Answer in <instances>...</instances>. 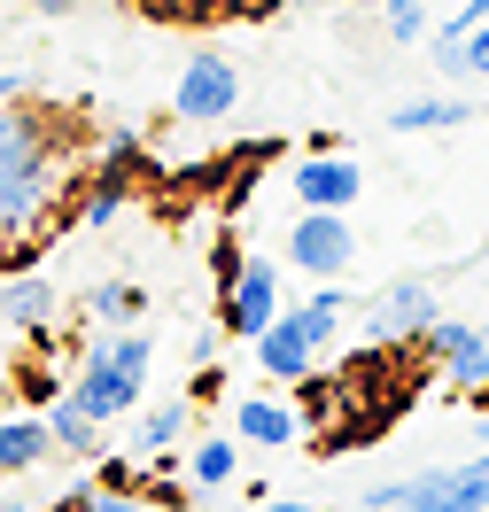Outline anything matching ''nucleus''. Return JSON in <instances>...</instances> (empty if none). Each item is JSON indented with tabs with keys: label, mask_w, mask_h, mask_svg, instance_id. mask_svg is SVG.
Here are the masks:
<instances>
[{
	"label": "nucleus",
	"mask_w": 489,
	"mask_h": 512,
	"mask_svg": "<svg viewBox=\"0 0 489 512\" xmlns=\"http://www.w3.org/2000/svg\"><path fill=\"white\" fill-rule=\"evenodd\" d=\"M489 505V466H435L412 481H381L365 489V512H482Z\"/></svg>",
	"instance_id": "nucleus-3"
},
{
	"label": "nucleus",
	"mask_w": 489,
	"mask_h": 512,
	"mask_svg": "<svg viewBox=\"0 0 489 512\" xmlns=\"http://www.w3.org/2000/svg\"><path fill=\"white\" fill-rule=\"evenodd\" d=\"M435 70L443 78H489V24H474V32H435Z\"/></svg>",
	"instance_id": "nucleus-14"
},
{
	"label": "nucleus",
	"mask_w": 489,
	"mask_h": 512,
	"mask_svg": "<svg viewBox=\"0 0 489 512\" xmlns=\"http://www.w3.org/2000/svg\"><path fill=\"white\" fill-rule=\"evenodd\" d=\"M233 427H241V443H264V450H288L303 435V412L280 404V396H241L233 404Z\"/></svg>",
	"instance_id": "nucleus-12"
},
{
	"label": "nucleus",
	"mask_w": 489,
	"mask_h": 512,
	"mask_svg": "<svg viewBox=\"0 0 489 512\" xmlns=\"http://www.w3.org/2000/svg\"><path fill=\"white\" fill-rule=\"evenodd\" d=\"M420 342L435 350V365H443V381H451V388H466V396H474V388H489V334H482V326L435 319Z\"/></svg>",
	"instance_id": "nucleus-8"
},
{
	"label": "nucleus",
	"mask_w": 489,
	"mask_h": 512,
	"mask_svg": "<svg viewBox=\"0 0 489 512\" xmlns=\"http://www.w3.org/2000/svg\"><path fill=\"white\" fill-rule=\"evenodd\" d=\"M0 319L16 326V334H47V326L63 319V303H55V288L39 272H16V280H0Z\"/></svg>",
	"instance_id": "nucleus-11"
},
{
	"label": "nucleus",
	"mask_w": 489,
	"mask_h": 512,
	"mask_svg": "<svg viewBox=\"0 0 489 512\" xmlns=\"http://www.w3.org/2000/svg\"><path fill=\"white\" fill-rule=\"evenodd\" d=\"M435 319H443V303H435L427 280H389V288L358 311V326H365V342H373V350H404V342L427 334Z\"/></svg>",
	"instance_id": "nucleus-4"
},
{
	"label": "nucleus",
	"mask_w": 489,
	"mask_h": 512,
	"mask_svg": "<svg viewBox=\"0 0 489 512\" xmlns=\"http://www.w3.org/2000/svg\"><path fill=\"white\" fill-rule=\"evenodd\" d=\"M482 466H489V450H482Z\"/></svg>",
	"instance_id": "nucleus-29"
},
{
	"label": "nucleus",
	"mask_w": 489,
	"mask_h": 512,
	"mask_svg": "<svg viewBox=\"0 0 489 512\" xmlns=\"http://www.w3.org/2000/svg\"><path fill=\"white\" fill-rule=\"evenodd\" d=\"M55 450V435H47V419H0V474H32L39 458Z\"/></svg>",
	"instance_id": "nucleus-15"
},
{
	"label": "nucleus",
	"mask_w": 489,
	"mask_h": 512,
	"mask_svg": "<svg viewBox=\"0 0 489 512\" xmlns=\"http://www.w3.org/2000/svg\"><path fill=\"white\" fill-rule=\"evenodd\" d=\"M350 8H389V0H350Z\"/></svg>",
	"instance_id": "nucleus-28"
},
{
	"label": "nucleus",
	"mask_w": 489,
	"mask_h": 512,
	"mask_svg": "<svg viewBox=\"0 0 489 512\" xmlns=\"http://www.w3.org/2000/svg\"><path fill=\"white\" fill-rule=\"evenodd\" d=\"M272 319H280V264H272V256H241V272H233L226 295H218V326L241 334V342H257Z\"/></svg>",
	"instance_id": "nucleus-5"
},
{
	"label": "nucleus",
	"mask_w": 489,
	"mask_h": 512,
	"mask_svg": "<svg viewBox=\"0 0 489 512\" xmlns=\"http://www.w3.org/2000/svg\"><path fill=\"white\" fill-rule=\"evenodd\" d=\"M140 311H148V295L132 288V280H101V288H86V319H101L109 334H117V326H140Z\"/></svg>",
	"instance_id": "nucleus-17"
},
{
	"label": "nucleus",
	"mask_w": 489,
	"mask_h": 512,
	"mask_svg": "<svg viewBox=\"0 0 489 512\" xmlns=\"http://www.w3.org/2000/svg\"><path fill=\"white\" fill-rule=\"evenodd\" d=\"M0 512H24V497H0Z\"/></svg>",
	"instance_id": "nucleus-27"
},
{
	"label": "nucleus",
	"mask_w": 489,
	"mask_h": 512,
	"mask_svg": "<svg viewBox=\"0 0 489 512\" xmlns=\"http://www.w3.org/2000/svg\"><path fill=\"white\" fill-rule=\"evenodd\" d=\"M249 512H311V505H295V497H264V505H249Z\"/></svg>",
	"instance_id": "nucleus-25"
},
{
	"label": "nucleus",
	"mask_w": 489,
	"mask_h": 512,
	"mask_svg": "<svg viewBox=\"0 0 489 512\" xmlns=\"http://www.w3.org/2000/svg\"><path fill=\"white\" fill-rule=\"evenodd\" d=\"M319 342H311V334H303V319H295V311H280V319L264 326L257 334V365H264V381H311V373H319Z\"/></svg>",
	"instance_id": "nucleus-10"
},
{
	"label": "nucleus",
	"mask_w": 489,
	"mask_h": 512,
	"mask_svg": "<svg viewBox=\"0 0 489 512\" xmlns=\"http://www.w3.org/2000/svg\"><path fill=\"white\" fill-rule=\"evenodd\" d=\"M482 334H489V326H482Z\"/></svg>",
	"instance_id": "nucleus-30"
},
{
	"label": "nucleus",
	"mask_w": 489,
	"mask_h": 512,
	"mask_svg": "<svg viewBox=\"0 0 489 512\" xmlns=\"http://www.w3.org/2000/svg\"><path fill=\"white\" fill-rule=\"evenodd\" d=\"M179 435H187V404H156V412H148V427L132 435V458H163Z\"/></svg>",
	"instance_id": "nucleus-19"
},
{
	"label": "nucleus",
	"mask_w": 489,
	"mask_h": 512,
	"mask_svg": "<svg viewBox=\"0 0 489 512\" xmlns=\"http://www.w3.org/2000/svg\"><path fill=\"white\" fill-rule=\"evenodd\" d=\"M47 435H55V450H70V458H94L101 450V419H86L70 396H55V404H47Z\"/></svg>",
	"instance_id": "nucleus-18"
},
{
	"label": "nucleus",
	"mask_w": 489,
	"mask_h": 512,
	"mask_svg": "<svg viewBox=\"0 0 489 512\" xmlns=\"http://www.w3.org/2000/svg\"><path fill=\"white\" fill-rule=\"evenodd\" d=\"M482 512H489V505H482Z\"/></svg>",
	"instance_id": "nucleus-31"
},
{
	"label": "nucleus",
	"mask_w": 489,
	"mask_h": 512,
	"mask_svg": "<svg viewBox=\"0 0 489 512\" xmlns=\"http://www.w3.org/2000/svg\"><path fill=\"white\" fill-rule=\"evenodd\" d=\"M381 16H389V39H420L427 32V8H420V0H389Z\"/></svg>",
	"instance_id": "nucleus-21"
},
{
	"label": "nucleus",
	"mask_w": 489,
	"mask_h": 512,
	"mask_svg": "<svg viewBox=\"0 0 489 512\" xmlns=\"http://www.w3.org/2000/svg\"><path fill=\"white\" fill-rule=\"evenodd\" d=\"M466 117H474V109H466L458 94H427V101H396L389 109L396 132H451V125H466Z\"/></svg>",
	"instance_id": "nucleus-16"
},
{
	"label": "nucleus",
	"mask_w": 489,
	"mask_h": 512,
	"mask_svg": "<svg viewBox=\"0 0 489 512\" xmlns=\"http://www.w3.org/2000/svg\"><path fill=\"white\" fill-rule=\"evenodd\" d=\"M148 365H156V342H148L140 326H117V334L86 342L78 381H70L63 396H70L86 419H125L132 404H140V388H148Z\"/></svg>",
	"instance_id": "nucleus-1"
},
{
	"label": "nucleus",
	"mask_w": 489,
	"mask_h": 512,
	"mask_svg": "<svg viewBox=\"0 0 489 512\" xmlns=\"http://www.w3.org/2000/svg\"><path fill=\"white\" fill-rule=\"evenodd\" d=\"M86 512H140V497H132V489H94Z\"/></svg>",
	"instance_id": "nucleus-22"
},
{
	"label": "nucleus",
	"mask_w": 489,
	"mask_h": 512,
	"mask_svg": "<svg viewBox=\"0 0 489 512\" xmlns=\"http://www.w3.org/2000/svg\"><path fill=\"white\" fill-rule=\"evenodd\" d=\"M86 505H94V489H70V497H55L47 512H86Z\"/></svg>",
	"instance_id": "nucleus-24"
},
{
	"label": "nucleus",
	"mask_w": 489,
	"mask_h": 512,
	"mask_svg": "<svg viewBox=\"0 0 489 512\" xmlns=\"http://www.w3.org/2000/svg\"><path fill=\"white\" fill-rule=\"evenodd\" d=\"M233 101H241L233 63H226V55H195V63L179 70V94H171V109H179L187 125H218V117H233Z\"/></svg>",
	"instance_id": "nucleus-7"
},
{
	"label": "nucleus",
	"mask_w": 489,
	"mask_h": 512,
	"mask_svg": "<svg viewBox=\"0 0 489 512\" xmlns=\"http://www.w3.org/2000/svg\"><path fill=\"white\" fill-rule=\"evenodd\" d=\"M288 187H295L303 210H350V202L365 194V179H358V163H350V156H326V148H319V156L295 163Z\"/></svg>",
	"instance_id": "nucleus-9"
},
{
	"label": "nucleus",
	"mask_w": 489,
	"mask_h": 512,
	"mask_svg": "<svg viewBox=\"0 0 489 512\" xmlns=\"http://www.w3.org/2000/svg\"><path fill=\"white\" fill-rule=\"evenodd\" d=\"M350 303H358V295H342V280H319V288L295 303V319H303V334H311L319 350H334V334H342V319H350Z\"/></svg>",
	"instance_id": "nucleus-13"
},
{
	"label": "nucleus",
	"mask_w": 489,
	"mask_h": 512,
	"mask_svg": "<svg viewBox=\"0 0 489 512\" xmlns=\"http://www.w3.org/2000/svg\"><path fill=\"white\" fill-rule=\"evenodd\" d=\"M55 194V148H47V125H39L24 101L0 109V233L32 225Z\"/></svg>",
	"instance_id": "nucleus-2"
},
{
	"label": "nucleus",
	"mask_w": 489,
	"mask_h": 512,
	"mask_svg": "<svg viewBox=\"0 0 489 512\" xmlns=\"http://www.w3.org/2000/svg\"><path fill=\"white\" fill-rule=\"evenodd\" d=\"M233 466H241V450H233L226 435H202V443L187 450V474H195L202 489H218V481H233Z\"/></svg>",
	"instance_id": "nucleus-20"
},
{
	"label": "nucleus",
	"mask_w": 489,
	"mask_h": 512,
	"mask_svg": "<svg viewBox=\"0 0 489 512\" xmlns=\"http://www.w3.org/2000/svg\"><path fill=\"white\" fill-rule=\"evenodd\" d=\"M24 94V78H16V70H0V101H16Z\"/></svg>",
	"instance_id": "nucleus-26"
},
{
	"label": "nucleus",
	"mask_w": 489,
	"mask_h": 512,
	"mask_svg": "<svg viewBox=\"0 0 489 512\" xmlns=\"http://www.w3.org/2000/svg\"><path fill=\"white\" fill-rule=\"evenodd\" d=\"M474 24H489V0H466V8L451 16V32H474Z\"/></svg>",
	"instance_id": "nucleus-23"
},
{
	"label": "nucleus",
	"mask_w": 489,
	"mask_h": 512,
	"mask_svg": "<svg viewBox=\"0 0 489 512\" xmlns=\"http://www.w3.org/2000/svg\"><path fill=\"white\" fill-rule=\"evenodd\" d=\"M350 256H358V233L342 210H303L288 233V264L295 272H311V280H342L350 272Z\"/></svg>",
	"instance_id": "nucleus-6"
}]
</instances>
